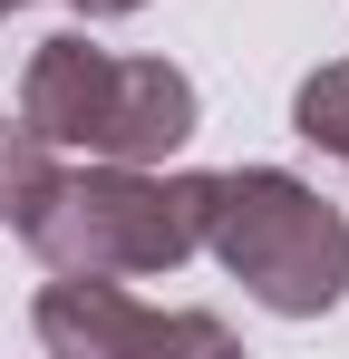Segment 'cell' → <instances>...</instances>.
<instances>
[{
    "instance_id": "1",
    "label": "cell",
    "mask_w": 349,
    "mask_h": 359,
    "mask_svg": "<svg viewBox=\"0 0 349 359\" xmlns=\"http://www.w3.org/2000/svg\"><path fill=\"white\" fill-rule=\"evenodd\" d=\"M204 194L214 175H156V165H49L20 184L10 224L49 272H88V282H146L174 272L184 252H204Z\"/></svg>"
},
{
    "instance_id": "2",
    "label": "cell",
    "mask_w": 349,
    "mask_h": 359,
    "mask_svg": "<svg viewBox=\"0 0 349 359\" xmlns=\"http://www.w3.org/2000/svg\"><path fill=\"white\" fill-rule=\"evenodd\" d=\"M20 126L68 156H107V165H165L194 136V78L165 59H116L97 39H39L20 78Z\"/></svg>"
},
{
    "instance_id": "3",
    "label": "cell",
    "mask_w": 349,
    "mask_h": 359,
    "mask_svg": "<svg viewBox=\"0 0 349 359\" xmlns=\"http://www.w3.org/2000/svg\"><path fill=\"white\" fill-rule=\"evenodd\" d=\"M204 252L282 320H320L349 292V214L282 165H233L204 194Z\"/></svg>"
},
{
    "instance_id": "4",
    "label": "cell",
    "mask_w": 349,
    "mask_h": 359,
    "mask_svg": "<svg viewBox=\"0 0 349 359\" xmlns=\"http://www.w3.org/2000/svg\"><path fill=\"white\" fill-rule=\"evenodd\" d=\"M39 340L58 359H165V350H233V330L214 311H146L126 282H88V272H58L39 292Z\"/></svg>"
},
{
    "instance_id": "5",
    "label": "cell",
    "mask_w": 349,
    "mask_h": 359,
    "mask_svg": "<svg viewBox=\"0 0 349 359\" xmlns=\"http://www.w3.org/2000/svg\"><path fill=\"white\" fill-rule=\"evenodd\" d=\"M291 136L349 165V59H330V68L301 78V97H291Z\"/></svg>"
},
{
    "instance_id": "6",
    "label": "cell",
    "mask_w": 349,
    "mask_h": 359,
    "mask_svg": "<svg viewBox=\"0 0 349 359\" xmlns=\"http://www.w3.org/2000/svg\"><path fill=\"white\" fill-rule=\"evenodd\" d=\"M39 156H49V146H39L29 126H10V117H0V214L20 204V184L39 175Z\"/></svg>"
},
{
    "instance_id": "7",
    "label": "cell",
    "mask_w": 349,
    "mask_h": 359,
    "mask_svg": "<svg viewBox=\"0 0 349 359\" xmlns=\"http://www.w3.org/2000/svg\"><path fill=\"white\" fill-rule=\"evenodd\" d=\"M78 20H126V10H146V0H68Z\"/></svg>"
},
{
    "instance_id": "8",
    "label": "cell",
    "mask_w": 349,
    "mask_h": 359,
    "mask_svg": "<svg viewBox=\"0 0 349 359\" xmlns=\"http://www.w3.org/2000/svg\"><path fill=\"white\" fill-rule=\"evenodd\" d=\"M0 10H20V0H0Z\"/></svg>"
}]
</instances>
